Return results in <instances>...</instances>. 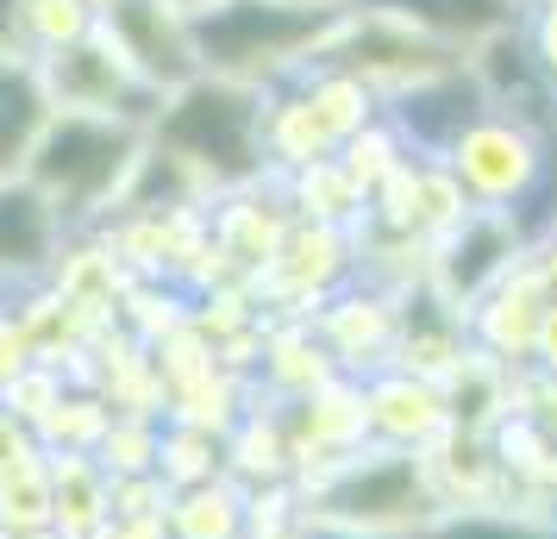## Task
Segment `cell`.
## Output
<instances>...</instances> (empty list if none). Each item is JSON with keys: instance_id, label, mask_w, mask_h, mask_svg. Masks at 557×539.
Wrapping results in <instances>:
<instances>
[{"instance_id": "obj_1", "label": "cell", "mask_w": 557, "mask_h": 539, "mask_svg": "<svg viewBox=\"0 0 557 539\" xmlns=\"http://www.w3.org/2000/svg\"><path fill=\"white\" fill-rule=\"evenodd\" d=\"M288 489H295L301 520H326V527H351V534L376 539H426V527L445 514L426 477V458L376 445V439L295 477Z\"/></svg>"}, {"instance_id": "obj_2", "label": "cell", "mask_w": 557, "mask_h": 539, "mask_svg": "<svg viewBox=\"0 0 557 539\" xmlns=\"http://www.w3.org/2000/svg\"><path fill=\"white\" fill-rule=\"evenodd\" d=\"M257 120H263V88L195 76V82H182V88L163 95V113L151 120L145 138H151L163 157H176L182 170H195V182L220 201L232 188L270 176Z\"/></svg>"}, {"instance_id": "obj_3", "label": "cell", "mask_w": 557, "mask_h": 539, "mask_svg": "<svg viewBox=\"0 0 557 539\" xmlns=\"http://www.w3.org/2000/svg\"><path fill=\"white\" fill-rule=\"evenodd\" d=\"M138 157H145V132L120 126V120H95V113H51V126L38 132L20 176L51 201L63 232H88L120 213V195H126Z\"/></svg>"}, {"instance_id": "obj_4", "label": "cell", "mask_w": 557, "mask_h": 539, "mask_svg": "<svg viewBox=\"0 0 557 539\" xmlns=\"http://www.w3.org/2000/svg\"><path fill=\"white\" fill-rule=\"evenodd\" d=\"M188 32H195L201 76L245 82V88H282L320 57L332 20L288 13V7H270V0H213L207 13L188 20Z\"/></svg>"}, {"instance_id": "obj_5", "label": "cell", "mask_w": 557, "mask_h": 539, "mask_svg": "<svg viewBox=\"0 0 557 539\" xmlns=\"http://www.w3.org/2000/svg\"><path fill=\"white\" fill-rule=\"evenodd\" d=\"M38 82L57 113H95V120H120L132 132H151V120L163 113V95L132 76V63L101 38V26L70 51L38 57Z\"/></svg>"}, {"instance_id": "obj_6", "label": "cell", "mask_w": 557, "mask_h": 539, "mask_svg": "<svg viewBox=\"0 0 557 539\" xmlns=\"http://www.w3.org/2000/svg\"><path fill=\"white\" fill-rule=\"evenodd\" d=\"M101 38L132 63V76L151 82L157 95H170V88L201 76L188 13L170 7V0H120L113 13H101Z\"/></svg>"}, {"instance_id": "obj_7", "label": "cell", "mask_w": 557, "mask_h": 539, "mask_svg": "<svg viewBox=\"0 0 557 539\" xmlns=\"http://www.w3.org/2000/svg\"><path fill=\"white\" fill-rule=\"evenodd\" d=\"M363 433L376 439V445H395V452H426L432 439L451 427V414H445V389L426 383V377H413V370H376V377H363Z\"/></svg>"}, {"instance_id": "obj_8", "label": "cell", "mask_w": 557, "mask_h": 539, "mask_svg": "<svg viewBox=\"0 0 557 539\" xmlns=\"http://www.w3.org/2000/svg\"><path fill=\"white\" fill-rule=\"evenodd\" d=\"M57 245H63V220L51 213V201L26 176H7L0 182V295L45 283Z\"/></svg>"}, {"instance_id": "obj_9", "label": "cell", "mask_w": 557, "mask_h": 539, "mask_svg": "<svg viewBox=\"0 0 557 539\" xmlns=\"http://www.w3.org/2000/svg\"><path fill=\"white\" fill-rule=\"evenodd\" d=\"M45 283H51L88 327H113V308H120V295H126L132 277H126V264L113 257L107 232L88 226V232H63Z\"/></svg>"}, {"instance_id": "obj_10", "label": "cell", "mask_w": 557, "mask_h": 539, "mask_svg": "<svg viewBox=\"0 0 557 539\" xmlns=\"http://www.w3.org/2000/svg\"><path fill=\"white\" fill-rule=\"evenodd\" d=\"M502 252H513V232L502 220H457L451 245L438 257V302L463 314L482 289L502 277V264H507Z\"/></svg>"}, {"instance_id": "obj_11", "label": "cell", "mask_w": 557, "mask_h": 539, "mask_svg": "<svg viewBox=\"0 0 557 539\" xmlns=\"http://www.w3.org/2000/svg\"><path fill=\"white\" fill-rule=\"evenodd\" d=\"M51 95L38 82V63L32 57H0V182L26 170L38 132L51 126Z\"/></svg>"}, {"instance_id": "obj_12", "label": "cell", "mask_w": 557, "mask_h": 539, "mask_svg": "<svg viewBox=\"0 0 557 539\" xmlns=\"http://www.w3.org/2000/svg\"><path fill=\"white\" fill-rule=\"evenodd\" d=\"M45 477H51V534L57 539H95L113 520L107 509V470L95 452H45Z\"/></svg>"}, {"instance_id": "obj_13", "label": "cell", "mask_w": 557, "mask_h": 539, "mask_svg": "<svg viewBox=\"0 0 557 539\" xmlns=\"http://www.w3.org/2000/svg\"><path fill=\"white\" fill-rule=\"evenodd\" d=\"M163 527L170 539H251V489H238L232 477L170 489Z\"/></svg>"}, {"instance_id": "obj_14", "label": "cell", "mask_w": 557, "mask_h": 539, "mask_svg": "<svg viewBox=\"0 0 557 539\" xmlns=\"http://www.w3.org/2000/svg\"><path fill=\"white\" fill-rule=\"evenodd\" d=\"M288 188H282V201H288V220H307V226H345L363 195H357V182L338 170V157H320V163H307V170H288Z\"/></svg>"}, {"instance_id": "obj_15", "label": "cell", "mask_w": 557, "mask_h": 539, "mask_svg": "<svg viewBox=\"0 0 557 539\" xmlns=\"http://www.w3.org/2000/svg\"><path fill=\"white\" fill-rule=\"evenodd\" d=\"M157 477H163V489H195L226 477V439L182 427V420H163L157 427Z\"/></svg>"}, {"instance_id": "obj_16", "label": "cell", "mask_w": 557, "mask_h": 539, "mask_svg": "<svg viewBox=\"0 0 557 539\" xmlns=\"http://www.w3.org/2000/svg\"><path fill=\"white\" fill-rule=\"evenodd\" d=\"M376 13H388V20H401V26L413 32H495L507 20V7L502 0H370Z\"/></svg>"}, {"instance_id": "obj_17", "label": "cell", "mask_w": 557, "mask_h": 539, "mask_svg": "<svg viewBox=\"0 0 557 539\" xmlns=\"http://www.w3.org/2000/svg\"><path fill=\"white\" fill-rule=\"evenodd\" d=\"M107 420H113V408H107L95 389H63V402H57L45 420H38V445L45 452H95L107 433Z\"/></svg>"}, {"instance_id": "obj_18", "label": "cell", "mask_w": 557, "mask_h": 539, "mask_svg": "<svg viewBox=\"0 0 557 539\" xmlns=\"http://www.w3.org/2000/svg\"><path fill=\"white\" fill-rule=\"evenodd\" d=\"M157 427H163V420L113 414L107 433H101V445H95V464H101L107 477H151L157 470Z\"/></svg>"}, {"instance_id": "obj_19", "label": "cell", "mask_w": 557, "mask_h": 539, "mask_svg": "<svg viewBox=\"0 0 557 539\" xmlns=\"http://www.w3.org/2000/svg\"><path fill=\"white\" fill-rule=\"evenodd\" d=\"M38 534H51V477H45V464H32V470L0 483V539H38Z\"/></svg>"}, {"instance_id": "obj_20", "label": "cell", "mask_w": 557, "mask_h": 539, "mask_svg": "<svg viewBox=\"0 0 557 539\" xmlns=\"http://www.w3.org/2000/svg\"><path fill=\"white\" fill-rule=\"evenodd\" d=\"M63 389H70V377H63L57 364H26L13 383L0 389V414H13L20 427H32V433H38V420L63 402Z\"/></svg>"}, {"instance_id": "obj_21", "label": "cell", "mask_w": 557, "mask_h": 539, "mask_svg": "<svg viewBox=\"0 0 557 539\" xmlns=\"http://www.w3.org/2000/svg\"><path fill=\"white\" fill-rule=\"evenodd\" d=\"M32 464H45L38 433H32V427H20L13 414H0V483H7V477H20V470H32Z\"/></svg>"}, {"instance_id": "obj_22", "label": "cell", "mask_w": 557, "mask_h": 539, "mask_svg": "<svg viewBox=\"0 0 557 539\" xmlns=\"http://www.w3.org/2000/svg\"><path fill=\"white\" fill-rule=\"evenodd\" d=\"M26 364H38V358H32V345H26V333H20L13 308H7V295H0V389L13 383Z\"/></svg>"}, {"instance_id": "obj_23", "label": "cell", "mask_w": 557, "mask_h": 539, "mask_svg": "<svg viewBox=\"0 0 557 539\" xmlns=\"http://www.w3.org/2000/svg\"><path fill=\"white\" fill-rule=\"evenodd\" d=\"M270 7H288V13H313V20H345V13H351L345 0H270Z\"/></svg>"}, {"instance_id": "obj_24", "label": "cell", "mask_w": 557, "mask_h": 539, "mask_svg": "<svg viewBox=\"0 0 557 539\" xmlns=\"http://www.w3.org/2000/svg\"><path fill=\"white\" fill-rule=\"evenodd\" d=\"M295 539H376V534H351V527H326V520H301Z\"/></svg>"}, {"instance_id": "obj_25", "label": "cell", "mask_w": 557, "mask_h": 539, "mask_svg": "<svg viewBox=\"0 0 557 539\" xmlns=\"http://www.w3.org/2000/svg\"><path fill=\"white\" fill-rule=\"evenodd\" d=\"M539 352H545V364H552V377H557V308L539 320Z\"/></svg>"}, {"instance_id": "obj_26", "label": "cell", "mask_w": 557, "mask_h": 539, "mask_svg": "<svg viewBox=\"0 0 557 539\" xmlns=\"http://www.w3.org/2000/svg\"><path fill=\"white\" fill-rule=\"evenodd\" d=\"M82 7H88V13L101 20V13H113V7H120V0H82Z\"/></svg>"}]
</instances>
